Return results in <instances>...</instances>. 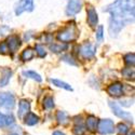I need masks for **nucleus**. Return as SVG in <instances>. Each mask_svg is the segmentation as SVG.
<instances>
[{"label": "nucleus", "mask_w": 135, "mask_h": 135, "mask_svg": "<svg viewBox=\"0 0 135 135\" xmlns=\"http://www.w3.org/2000/svg\"><path fill=\"white\" fill-rule=\"evenodd\" d=\"M134 0H116L115 2L103 9L110 13L108 31L111 38H116L127 24L134 22Z\"/></svg>", "instance_id": "1"}, {"label": "nucleus", "mask_w": 135, "mask_h": 135, "mask_svg": "<svg viewBox=\"0 0 135 135\" xmlns=\"http://www.w3.org/2000/svg\"><path fill=\"white\" fill-rule=\"evenodd\" d=\"M78 36H79V32H78V29L75 25H68L67 27L63 28L62 30H60L57 32V36H56V39L61 42H65L68 43L71 41H75Z\"/></svg>", "instance_id": "2"}, {"label": "nucleus", "mask_w": 135, "mask_h": 135, "mask_svg": "<svg viewBox=\"0 0 135 135\" xmlns=\"http://www.w3.org/2000/svg\"><path fill=\"white\" fill-rule=\"evenodd\" d=\"M97 131L102 135H109L112 134L115 131V124L112 120L110 119H104L100 120L97 124Z\"/></svg>", "instance_id": "3"}, {"label": "nucleus", "mask_w": 135, "mask_h": 135, "mask_svg": "<svg viewBox=\"0 0 135 135\" xmlns=\"http://www.w3.org/2000/svg\"><path fill=\"white\" fill-rule=\"evenodd\" d=\"M95 52H96V48L90 42H85V43L81 44L79 47V51H78V53L80 54L81 57H83L85 60L92 59L95 55Z\"/></svg>", "instance_id": "4"}, {"label": "nucleus", "mask_w": 135, "mask_h": 135, "mask_svg": "<svg viewBox=\"0 0 135 135\" xmlns=\"http://www.w3.org/2000/svg\"><path fill=\"white\" fill-rule=\"evenodd\" d=\"M109 106H110L112 112H114V114H115L117 117H119V118L122 119V120H126V121H129V122L133 123V117L131 116V114H129V112H127V111H123V110L118 106L117 103L109 100Z\"/></svg>", "instance_id": "5"}, {"label": "nucleus", "mask_w": 135, "mask_h": 135, "mask_svg": "<svg viewBox=\"0 0 135 135\" xmlns=\"http://www.w3.org/2000/svg\"><path fill=\"white\" fill-rule=\"evenodd\" d=\"M15 106V98L11 93H0V107L12 109Z\"/></svg>", "instance_id": "6"}, {"label": "nucleus", "mask_w": 135, "mask_h": 135, "mask_svg": "<svg viewBox=\"0 0 135 135\" xmlns=\"http://www.w3.org/2000/svg\"><path fill=\"white\" fill-rule=\"evenodd\" d=\"M35 8L33 4V0H20L18 4L15 8V14L16 15H21L23 12L27 11V12H31Z\"/></svg>", "instance_id": "7"}, {"label": "nucleus", "mask_w": 135, "mask_h": 135, "mask_svg": "<svg viewBox=\"0 0 135 135\" xmlns=\"http://www.w3.org/2000/svg\"><path fill=\"white\" fill-rule=\"evenodd\" d=\"M81 8H82L81 0H69L68 4H67V9H66V14L69 16L76 15L81 11Z\"/></svg>", "instance_id": "8"}, {"label": "nucleus", "mask_w": 135, "mask_h": 135, "mask_svg": "<svg viewBox=\"0 0 135 135\" xmlns=\"http://www.w3.org/2000/svg\"><path fill=\"white\" fill-rule=\"evenodd\" d=\"M6 43H7L8 50H9V52H10L11 54H14V53L18 50V48L21 47V44H22L21 39H20L17 36H10V37L7 39Z\"/></svg>", "instance_id": "9"}, {"label": "nucleus", "mask_w": 135, "mask_h": 135, "mask_svg": "<svg viewBox=\"0 0 135 135\" xmlns=\"http://www.w3.org/2000/svg\"><path fill=\"white\" fill-rule=\"evenodd\" d=\"M107 93L110 96L119 97L123 94V84L120 82H114L107 88Z\"/></svg>", "instance_id": "10"}, {"label": "nucleus", "mask_w": 135, "mask_h": 135, "mask_svg": "<svg viewBox=\"0 0 135 135\" xmlns=\"http://www.w3.org/2000/svg\"><path fill=\"white\" fill-rule=\"evenodd\" d=\"M29 110H30V103L28 102V100H26V99L20 100V103H18V112H17L18 118L24 119V117L28 114Z\"/></svg>", "instance_id": "11"}, {"label": "nucleus", "mask_w": 135, "mask_h": 135, "mask_svg": "<svg viewBox=\"0 0 135 135\" xmlns=\"http://www.w3.org/2000/svg\"><path fill=\"white\" fill-rule=\"evenodd\" d=\"M88 13V23L91 27H95L98 23V16L96 13V10L93 7H89L86 10Z\"/></svg>", "instance_id": "12"}, {"label": "nucleus", "mask_w": 135, "mask_h": 135, "mask_svg": "<svg viewBox=\"0 0 135 135\" xmlns=\"http://www.w3.org/2000/svg\"><path fill=\"white\" fill-rule=\"evenodd\" d=\"M97 124H98V120L94 116H89L86 118V128L89 131L95 132L97 130Z\"/></svg>", "instance_id": "13"}, {"label": "nucleus", "mask_w": 135, "mask_h": 135, "mask_svg": "<svg viewBox=\"0 0 135 135\" xmlns=\"http://www.w3.org/2000/svg\"><path fill=\"white\" fill-rule=\"evenodd\" d=\"M11 76H12V70L11 69L4 68L2 70V75H1V78H0V88L4 86L9 83V81L11 79Z\"/></svg>", "instance_id": "14"}, {"label": "nucleus", "mask_w": 135, "mask_h": 135, "mask_svg": "<svg viewBox=\"0 0 135 135\" xmlns=\"http://www.w3.org/2000/svg\"><path fill=\"white\" fill-rule=\"evenodd\" d=\"M39 117L32 112H28V114L24 117V123L27 126H35L36 123H38Z\"/></svg>", "instance_id": "15"}, {"label": "nucleus", "mask_w": 135, "mask_h": 135, "mask_svg": "<svg viewBox=\"0 0 135 135\" xmlns=\"http://www.w3.org/2000/svg\"><path fill=\"white\" fill-rule=\"evenodd\" d=\"M56 120H57L60 124L66 126V124H68V122H69V117L65 111L60 110V111H57V114H56Z\"/></svg>", "instance_id": "16"}, {"label": "nucleus", "mask_w": 135, "mask_h": 135, "mask_svg": "<svg viewBox=\"0 0 135 135\" xmlns=\"http://www.w3.org/2000/svg\"><path fill=\"white\" fill-rule=\"evenodd\" d=\"M33 56H35V51H33V49H31V48H26L23 52H22L21 59H22V61L27 62V61L32 60Z\"/></svg>", "instance_id": "17"}, {"label": "nucleus", "mask_w": 135, "mask_h": 135, "mask_svg": "<svg viewBox=\"0 0 135 135\" xmlns=\"http://www.w3.org/2000/svg\"><path fill=\"white\" fill-rule=\"evenodd\" d=\"M23 76H25L26 78H30L32 80H36L37 82H41L42 81V78L39 74H37L36 71H32V70H24L23 73Z\"/></svg>", "instance_id": "18"}, {"label": "nucleus", "mask_w": 135, "mask_h": 135, "mask_svg": "<svg viewBox=\"0 0 135 135\" xmlns=\"http://www.w3.org/2000/svg\"><path fill=\"white\" fill-rule=\"evenodd\" d=\"M51 82L56 85L57 88H62V89H65L67 90V91H73V88L68 84V83H66L64 81H61V80H57V79H51Z\"/></svg>", "instance_id": "19"}, {"label": "nucleus", "mask_w": 135, "mask_h": 135, "mask_svg": "<svg viewBox=\"0 0 135 135\" xmlns=\"http://www.w3.org/2000/svg\"><path fill=\"white\" fill-rule=\"evenodd\" d=\"M122 76L129 80H134V68H124L122 70Z\"/></svg>", "instance_id": "20"}, {"label": "nucleus", "mask_w": 135, "mask_h": 135, "mask_svg": "<svg viewBox=\"0 0 135 135\" xmlns=\"http://www.w3.org/2000/svg\"><path fill=\"white\" fill-rule=\"evenodd\" d=\"M124 63L128 65V66H134L135 64V55L134 53H128L126 56H124Z\"/></svg>", "instance_id": "21"}, {"label": "nucleus", "mask_w": 135, "mask_h": 135, "mask_svg": "<svg viewBox=\"0 0 135 135\" xmlns=\"http://www.w3.org/2000/svg\"><path fill=\"white\" fill-rule=\"evenodd\" d=\"M66 49H67L66 44H64V46H62V44H50V50L54 53H60Z\"/></svg>", "instance_id": "22"}, {"label": "nucleus", "mask_w": 135, "mask_h": 135, "mask_svg": "<svg viewBox=\"0 0 135 135\" xmlns=\"http://www.w3.org/2000/svg\"><path fill=\"white\" fill-rule=\"evenodd\" d=\"M117 131H118V134L119 135H127L128 132H129V127L124 123H119L117 126Z\"/></svg>", "instance_id": "23"}, {"label": "nucleus", "mask_w": 135, "mask_h": 135, "mask_svg": "<svg viewBox=\"0 0 135 135\" xmlns=\"http://www.w3.org/2000/svg\"><path fill=\"white\" fill-rule=\"evenodd\" d=\"M43 107L46 109H52L54 107V99L51 96H48L43 99Z\"/></svg>", "instance_id": "24"}, {"label": "nucleus", "mask_w": 135, "mask_h": 135, "mask_svg": "<svg viewBox=\"0 0 135 135\" xmlns=\"http://www.w3.org/2000/svg\"><path fill=\"white\" fill-rule=\"evenodd\" d=\"M73 132H74L75 135H85V129H84V127L81 124V123L80 124H76L74 127Z\"/></svg>", "instance_id": "25"}, {"label": "nucleus", "mask_w": 135, "mask_h": 135, "mask_svg": "<svg viewBox=\"0 0 135 135\" xmlns=\"http://www.w3.org/2000/svg\"><path fill=\"white\" fill-rule=\"evenodd\" d=\"M35 50H36V52H37L39 57H46L47 52H46V50H44V47H42L41 44H37Z\"/></svg>", "instance_id": "26"}, {"label": "nucleus", "mask_w": 135, "mask_h": 135, "mask_svg": "<svg viewBox=\"0 0 135 135\" xmlns=\"http://www.w3.org/2000/svg\"><path fill=\"white\" fill-rule=\"evenodd\" d=\"M103 38H104V27L102 25H99L97 27V30H96V39L97 41H103Z\"/></svg>", "instance_id": "27"}, {"label": "nucleus", "mask_w": 135, "mask_h": 135, "mask_svg": "<svg viewBox=\"0 0 135 135\" xmlns=\"http://www.w3.org/2000/svg\"><path fill=\"white\" fill-rule=\"evenodd\" d=\"M8 52H9V50H8L6 41L4 42H0V54H1V55H6V54H8Z\"/></svg>", "instance_id": "28"}, {"label": "nucleus", "mask_w": 135, "mask_h": 135, "mask_svg": "<svg viewBox=\"0 0 135 135\" xmlns=\"http://www.w3.org/2000/svg\"><path fill=\"white\" fill-rule=\"evenodd\" d=\"M62 59H63V61H65V62H67V63H69L70 65H74V66H77V65H78V64L74 61V59L71 57V56H69V55H64Z\"/></svg>", "instance_id": "29"}, {"label": "nucleus", "mask_w": 135, "mask_h": 135, "mask_svg": "<svg viewBox=\"0 0 135 135\" xmlns=\"http://www.w3.org/2000/svg\"><path fill=\"white\" fill-rule=\"evenodd\" d=\"M7 126V116L0 112V128H4Z\"/></svg>", "instance_id": "30"}, {"label": "nucleus", "mask_w": 135, "mask_h": 135, "mask_svg": "<svg viewBox=\"0 0 135 135\" xmlns=\"http://www.w3.org/2000/svg\"><path fill=\"white\" fill-rule=\"evenodd\" d=\"M14 123V118L12 115H9L7 116V126H12Z\"/></svg>", "instance_id": "31"}, {"label": "nucleus", "mask_w": 135, "mask_h": 135, "mask_svg": "<svg viewBox=\"0 0 135 135\" xmlns=\"http://www.w3.org/2000/svg\"><path fill=\"white\" fill-rule=\"evenodd\" d=\"M53 135H65V134L63 132H61V131H56V132L53 133Z\"/></svg>", "instance_id": "32"}, {"label": "nucleus", "mask_w": 135, "mask_h": 135, "mask_svg": "<svg viewBox=\"0 0 135 135\" xmlns=\"http://www.w3.org/2000/svg\"><path fill=\"white\" fill-rule=\"evenodd\" d=\"M130 135H135V134H134V132H132V133H131Z\"/></svg>", "instance_id": "33"}, {"label": "nucleus", "mask_w": 135, "mask_h": 135, "mask_svg": "<svg viewBox=\"0 0 135 135\" xmlns=\"http://www.w3.org/2000/svg\"><path fill=\"white\" fill-rule=\"evenodd\" d=\"M12 135H16V134H12Z\"/></svg>", "instance_id": "34"}]
</instances>
